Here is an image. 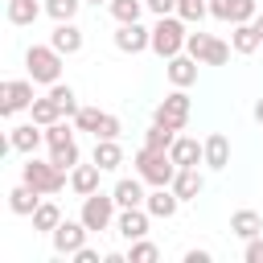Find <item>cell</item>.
Wrapping results in <instances>:
<instances>
[{
    "label": "cell",
    "instance_id": "20",
    "mask_svg": "<svg viewBox=\"0 0 263 263\" xmlns=\"http://www.w3.org/2000/svg\"><path fill=\"white\" fill-rule=\"evenodd\" d=\"M41 197H45V193H37L33 185H25V181H21V185H12V189H8V210H12V214H21V218H33V210L41 205Z\"/></svg>",
    "mask_w": 263,
    "mask_h": 263
},
{
    "label": "cell",
    "instance_id": "39",
    "mask_svg": "<svg viewBox=\"0 0 263 263\" xmlns=\"http://www.w3.org/2000/svg\"><path fill=\"white\" fill-rule=\"evenodd\" d=\"M242 259H247V263H263V234L247 238V247H242Z\"/></svg>",
    "mask_w": 263,
    "mask_h": 263
},
{
    "label": "cell",
    "instance_id": "14",
    "mask_svg": "<svg viewBox=\"0 0 263 263\" xmlns=\"http://www.w3.org/2000/svg\"><path fill=\"white\" fill-rule=\"evenodd\" d=\"M49 45H53L58 53L74 58V53L82 49V29H78L74 21H58V25H53V33H49Z\"/></svg>",
    "mask_w": 263,
    "mask_h": 263
},
{
    "label": "cell",
    "instance_id": "24",
    "mask_svg": "<svg viewBox=\"0 0 263 263\" xmlns=\"http://www.w3.org/2000/svg\"><path fill=\"white\" fill-rule=\"evenodd\" d=\"M230 234L234 238H255V234H263V218H259V210H234L230 214Z\"/></svg>",
    "mask_w": 263,
    "mask_h": 263
},
{
    "label": "cell",
    "instance_id": "29",
    "mask_svg": "<svg viewBox=\"0 0 263 263\" xmlns=\"http://www.w3.org/2000/svg\"><path fill=\"white\" fill-rule=\"evenodd\" d=\"M107 8H111V16H115L119 25H132V21H140V16H144V8H148V4H144V0H111Z\"/></svg>",
    "mask_w": 263,
    "mask_h": 263
},
{
    "label": "cell",
    "instance_id": "43",
    "mask_svg": "<svg viewBox=\"0 0 263 263\" xmlns=\"http://www.w3.org/2000/svg\"><path fill=\"white\" fill-rule=\"evenodd\" d=\"M255 119H259V123H263V99H259V103H255Z\"/></svg>",
    "mask_w": 263,
    "mask_h": 263
},
{
    "label": "cell",
    "instance_id": "28",
    "mask_svg": "<svg viewBox=\"0 0 263 263\" xmlns=\"http://www.w3.org/2000/svg\"><path fill=\"white\" fill-rule=\"evenodd\" d=\"M58 222H62V210H58V201H41V205L33 210V230H41V234H53V230H58Z\"/></svg>",
    "mask_w": 263,
    "mask_h": 263
},
{
    "label": "cell",
    "instance_id": "45",
    "mask_svg": "<svg viewBox=\"0 0 263 263\" xmlns=\"http://www.w3.org/2000/svg\"><path fill=\"white\" fill-rule=\"evenodd\" d=\"M86 4H95V8H99V4H111V0H86Z\"/></svg>",
    "mask_w": 263,
    "mask_h": 263
},
{
    "label": "cell",
    "instance_id": "34",
    "mask_svg": "<svg viewBox=\"0 0 263 263\" xmlns=\"http://www.w3.org/2000/svg\"><path fill=\"white\" fill-rule=\"evenodd\" d=\"M49 95L62 103V111H66L70 119L78 115V95H74V86H70V82H53V86H49Z\"/></svg>",
    "mask_w": 263,
    "mask_h": 263
},
{
    "label": "cell",
    "instance_id": "4",
    "mask_svg": "<svg viewBox=\"0 0 263 263\" xmlns=\"http://www.w3.org/2000/svg\"><path fill=\"white\" fill-rule=\"evenodd\" d=\"M62 58L66 53H58L53 45H29L25 49V70H29L33 82L53 86V82H62Z\"/></svg>",
    "mask_w": 263,
    "mask_h": 263
},
{
    "label": "cell",
    "instance_id": "15",
    "mask_svg": "<svg viewBox=\"0 0 263 263\" xmlns=\"http://www.w3.org/2000/svg\"><path fill=\"white\" fill-rule=\"evenodd\" d=\"M197 66H201V62H197L193 53H177V58L164 62V74H168L173 86H193V82H197Z\"/></svg>",
    "mask_w": 263,
    "mask_h": 263
},
{
    "label": "cell",
    "instance_id": "42",
    "mask_svg": "<svg viewBox=\"0 0 263 263\" xmlns=\"http://www.w3.org/2000/svg\"><path fill=\"white\" fill-rule=\"evenodd\" d=\"M70 259H74V263H99V251H95V247H78Z\"/></svg>",
    "mask_w": 263,
    "mask_h": 263
},
{
    "label": "cell",
    "instance_id": "30",
    "mask_svg": "<svg viewBox=\"0 0 263 263\" xmlns=\"http://www.w3.org/2000/svg\"><path fill=\"white\" fill-rule=\"evenodd\" d=\"M177 16H181L185 25H201V21L210 16V0H181V4H177Z\"/></svg>",
    "mask_w": 263,
    "mask_h": 263
},
{
    "label": "cell",
    "instance_id": "3",
    "mask_svg": "<svg viewBox=\"0 0 263 263\" xmlns=\"http://www.w3.org/2000/svg\"><path fill=\"white\" fill-rule=\"evenodd\" d=\"M132 164H136V173L148 181V185H173V177H177V160L164 152V148H140L136 156H132Z\"/></svg>",
    "mask_w": 263,
    "mask_h": 263
},
{
    "label": "cell",
    "instance_id": "38",
    "mask_svg": "<svg viewBox=\"0 0 263 263\" xmlns=\"http://www.w3.org/2000/svg\"><path fill=\"white\" fill-rule=\"evenodd\" d=\"M119 132H123L119 115H103V123H99V136H95V140H119Z\"/></svg>",
    "mask_w": 263,
    "mask_h": 263
},
{
    "label": "cell",
    "instance_id": "6",
    "mask_svg": "<svg viewBox=\"0 0 263 263\" xmlns=\"http://www.w3.org/2000/svg\"><path fill=\"white\" fill-rule=\"evenodd\" d=\"M189 111H193V99L185 95V86H173L160 103H156V111H152V123H164V127H173V132H181L185 123H189Z\"/></svg>",
    "mask_w": 263,
    "mask_h": 263
},
{
    "label": "cell",
    "instance_id": "41",
    "mask_svg": "<svg viewBox=\"0 0 263 263\" xmlns=\"http://www.w3.org/2000/svg\"><path fill=\"white\" fill-rule=\"evenodd\" d=\"M181 259H185V263H210V259H214V255H210V251H205V247H189V251H185V255H181Z\"/></svg>",
    "mask_w": 263,
    "mask_h": 263
},
{
    "label": "cell",
    "instance_id": "25",
    "mask_svg": "<svg viewBox=\"0 0 263 263\" xmlns=\"http://www.w3.org/2000/svg\"><path fill=\"white\" fill-rule=\"evenodd\" d=\"M90 160H95L103 173H115V168L123 164V148H119V140H95V152H90Z\"/></svg>",
    "mask_w": 263,
    "mask_h": 263
},
{
    "label": "cell",
    "instance_id": "26",
    "mask_svg": "<svg viewBox=\"0 0 263 263\" xmlns=\"http://www.w3.org/2000/svg\"><path fill=\"white\" fill-rule=\"evenodd\" d=\"M29 115H33V123H41V127H49V123H58L66 111H62V103L53 99V95H45V99H33V107H29Z\"/></svg>",
    "mask_w": 263,
    "mask_h": 263
},
{
    "label": "cell",
    "instance_id": "12",
    "mask_svg": "<svg viewBox=\"0 0 263 263\" xmlns=\"http://www.w3.org/2000/svg\"><path fill=\"white\" fill-rule=\"evenodd\" d=\"M115 49L119 53H144V49H152V29H144L140 21H132V25H119L115 29Z\"/></svg>",
    "mask_w": 263,
    "mask_h": 263
},
{
    "label": "cell",
    "instance_id": "7",
    "mask_svg": "<svg viewBox=\"0 0 263 263\" xmlns=\"http://www.w3.org/2000/svg\"><path fill=\"white\" fill-rule=\"evenodd\" d=\"M185 53H193L201 66H226L230 62V41H218V37H210V33H189V41H185Z\"/></svg>",
    "mask_w": 263,
    "mask_h": 263
},
{
    "label": "cell",
    "instance_id": "1",
    "mask_svg": "<svg viewBox=\"0 0 263 263\" xmlns=\"http://www.w3.org/2000/svg\"><path fill=\"white\" fill-rule=\"evenodd\" d=\"M21 181H25V185H33L37 193L53 197V193H62V189H66L70 173H66V168H58L53 160H37V152H33V156H25V164H21Z\"/></svg>",
    "mask_w": 263,
    "mask_h": 263
},
{
    "label": "cell",
    "instance_id": "31",
    "mask_svg": "<svg viewBox=\"0 0 263 263\" xmlns=\"http://www.w3.org/2000/svg\"><path fill=\"white\" fill-rule=\"evenodd\" d=\"M74 123H66V119H58V123H49L45 127V148H58V144H74Z\"/></svg>",
    "mask_w": 263,
    "mask_h": 263
},
{
    "label": "cell",
    "instance_id": "11",
    "mask_svg": "<svg viewBox=\"0 0 263 263\" xmlns=\"http://www.w3.org/2000/svg\"><path fill=\"white\" fill-rule=\"evenodd\" d=\"M210 16L238 25V21H255L259 16V0H210Z\"/></svg>",
    "mask_w": 263,
    "mask_h": 263
},
{
    "label": "cell",
    "instance_id": "16",
    "mask_svg": "<svg viewBox=\"0 0 263 263\" xmlns=\"http://www.w3.org/2000/svg\"><path fill=\"white\" fill-rule=\"evenodd\" d=\"M144 210H148L152 218H173V214L181 210V197L173 193V185H152V193H148Z\"/></svg>",
    "mask_w": 263,
    "mask_h": 263
},
{
    "label": "cell",
    "instance_id": "21",
    "mask_svg": "<svg viewBox=\"0 0 263 263\" xmlns=\"http://www.w3.org/2000/svg\"><path fill=\"white\" fill-rule=\"evenodd\" d=\"M263 41H259V29H255V21H238V25H230V49L234 53H255Z\"/></svg>",
    "mask_w": 263,
    "mask_h": 263
},
{
    "label": "cell",
    "instance_id": "2",
    "mask_svg": "<svg viewBox=\"0 0 263 263\" xmlns=\"http://www.w3.org/2000/svg\"><path fill=\"white\" fill-rule=\"evenodd\" d=\"M185 41H189V29H185V21L173 12V16H156V25H152V53L156 58H177V53H185Z\"/></svg>",
    "mask_w": 263,
    "mask_h": 263
},
{
    "label": "cell",
    "instance_id": "17",
    "mask_svg": "<svg viewBox=\"0 0 263 263\" xmlns=\"http://www.w3.org/2000/svg\"><path fill=\"white\" fill-rule=\"evenodd\" d=\"M168 156L177 160V168H189V164H205V144H197L193 136H177Z\"/></svg>",
    "mask_w": 263,
    "mask_h": 263
},
{
    "label": "cell",
    "instance_id": "18",
    "mask_svg": "<svg viewBox=\"0 0 263 263\" xmlns=\"http://www.w3.org/2000/svg\"><path fill=\"white\" fill-rule=\"evenodd\" d=\"M144 185H148V181H144L140 173H136V177H119V181H115V189H111V193H115V201H119V210H127V205H144V201H148Z\"/></svg>",
    "mask_w": 263,
    "mask_h": 263
},
{
    "label": "cell",
    "instance_id": "19",
    "mask_svg": "<svg viewBox=\"0 0 263 263\" xmlns=\"http://www.w3.org/2000/svg\"><path fill=\"white\" fill-rule=\"evenodd\" d=\"M205 189V177L197 173V164H189V168H177V177H173V193L181 197V201H197V193Z\"/></svg>",
    "mask_w": 263,
    "mask_h": 263
},
{
    "label": "cell",
    "instance_id": "40",
    "mask_svg": "<svg viewBox=\"0 0 263 263\" xmlns=\"http://www.w3.org/2000/svg\"><path fill=\"white\" fill-rule=\"evenodd\" d=\"M144 4H148V12H152V16H173L181 0H144Z\"/></svg>",
    "mask_w": 263,
    "mask_h": 263
},
{
    "label": "cell",
    "instance_id": "27",
    "mask_svg": "<svg viewBox=\"0 0 263 263\" xmlns=\"http://www.w3.org/2000/svg\"><path fill=\"white\" fill-rule=\"evenodd\" d=\"M45 12V4L37 0H8V25H33Z\"/></svg>",
    "mask_w": 263,
    "mask_h": 263
},
{
    "label": "cell",
    "instance_id": "36",
    "mask_svg": "<svg viewBox=\"0 0 263 263\" xmlns=\"http://www.w3.org/2000/svg\"><path fill=\"white\" fill-rule=\"evenodd\" d=\"M173 140H177V132H173V127H164V123H152V127L144 132V144H148V148H164V152H168V148H173Z\"/></svg>",
    "mask_w": 263,
    "mask_h": 263
},
{
    "label": "cell",
    "instance_id": "35",
    "mask_svg": "<svg viewBox=\"0 0 263 263\" xmlns=\"http://www.w3.org/2000/svg\"><path fill=\"white\" fill-rule=\"evenodd\" d=\"M103 115H107V111H99V107H78V115H74V127H78V132H90V136H99V123H103Z\"/></svg>",
    "mask_w": 263,
    "mask_h": 263
},
{
    "label": "cell",
    "instance_id": "9",
    "mask_svg": "<svg viewBox=\"0 0 263 263\" xmlns=\"http://www.w3.org/2000/svg\"><path fill=\"white\" fill-rule=\"evenodd\" d=\"M86 234H90V230H86V222H82V218H74V222H70V218H62V222H58V230L49 234V242H53V251H58V255H74L78 247H86Z\"/></svg>",
    "mask_w": 263,
    "mask_h": 263
},
{
    "label": "cell",
    "instance_id": "23",
    "mask_svg": "<svg viewBox=\"0 0 263 263\" xmlns=\"http://www.w3.org/2000/svg\"><path fill=\"white\" fill-rule=\"evenodd\" d=\"M99 177H103V168H99L95 160H90V164H82V160H78V164L70 168V189H74L78 197H86V193H95V189H99Z\"/></svg>",
    "mask_w": 263,
    "mask_h": 263
},
{
    "label": "cell",
    "instance_id": "44",
    "mask_svg": "<svg viewBox=\"0 0 263 263\" xmlns=\"http://www.w3.org/2000/svg\"><path fill=\"white\" fill-rule=\"evenodd\" d=\"M255 29H259V41H263V12L255 16Z\"/></svg>",
    "mask_w": 263,
    "mask_h": 263
},
{
    "label": "cell",
    "instance_id": "5",
    "mask_svg": "<svg viewBox=\"0 0 263 263\" xmlns=\"http://www.w3.org/2000/svg\"><path fill=\"white\" fill-rule=\"evenodd\" d=\"M115 214H119V201H115V193H103V189L86 193V197H82V210H78V218L86 222L90 234L111 230V226H115Z\"/></svg>",
    "mask_w": 263,
    "mask_h": 263
},
{
    "label": "cell",
    "instance_id": "10",
    "mask_svg": "<svg viewBox=\"0 0 263 263\" xmlns=\"http://www.w3.org/2000/svg\"><path fill=\"white\" fill-rule=\"evenodd\" d=\"M148 222H152V214H148L144 205H127V210L115 214V230H119V238H127V242L148 238Z\"/></svg>",
    "mask_w": 263,
    "mask_h": 263
},
{
    "label": "cell",
    "instance_id": "8",
    "mask_svg": "<svg viewBox=\"0 0 263 263\" xmlns=\"http://www.w3.org/2000/svg\"><path fill=\"white\" fill-rule=\"evenodd\" d=\"M33 78H8L0 86V115H21L33 107Z\"/></svg>",
    "mask_w": 263,
    "mask_h": 263
},
{
    "label": "cell",
    "instance_id": "13",
    "mask_svg": "<svg viewBox=\"0 0 263 263\" xmlns=\"http://www.w3.org/2000/svg\"><path fill=\"white\" fill-rule=\"evenodd\" d=\"M45 144V127L41 123H16V127H8V148L12 152H21V156H33L37 148Z\"/></svg>",
    "mask_w": 263,
    "mask_h": 263
},
{
    "label": "cell",
    "instance_id": "22",
    "mask_svg": "<svg viewBox=\"0 0 263 263\" xmlns=\"http://www.w3.org/2000/svg\"><path fill=\"white\" fill-rule=\"evenodd\" d=\"M205 168H214V173H222L226 164H230V140L222 136V132H210L205 140Z\"/></svg>",
    "mask_w": 263,
    "mask_h": 263
},
{
    "label": "cell",
    "instance_id": "32",
    "mask_svg": "<svg viewBox=\"0 0 263 263\" xmlns=\"http://www.w3.org/2000/svg\"><path fill=\"white\" fill-rule=\"evenodd\" d=\"M49 160H53L58 168H66V173H70V168L82 160V152H78V140H74V144H58V148H49Z\"/></svg>",
    "mask_w": 263,
    "mask_h": 263
},
{
    "label": "cell",
    "instance_id": "37",
    "mask_svg": "<svg viewBox=\"0 0 263 263\" xmlns=\"http://www.w3.org/2000/svg\"><path fill=\"white\" fill-rule=\"evenodd\" d=\"M82 4H86V0H45V12H49L53 21H74Z\"/></svg>",
    "mask_w": 263,
    "mask_h": 263
},
{
    "label": "cell",
    "instance_id": "33",
    "mask_svg": "<svg viewBox=\"0 0 263 263\" xmlns=\"http://www.w3.org/2000/svg\"><path fill=\"white\" fill-rule=\"evenodd\" d=\"M156 259H160V247L148 242V238H136L127 247V263H156Z\"/></svg>",
    "mask_w": 263,
    "mask_h": 263
}]
</instances>
